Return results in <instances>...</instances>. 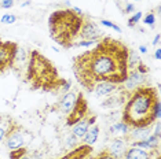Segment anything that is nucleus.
I'll return each mask as SVG.
<instances>
[{
    "label": "nucleus",
    "instance_id": "obj_10",
    "mask_svg": "<svg viewBox=\"0 0 161 159\" xmlns=\"http://www.w3.org/2000/svg\"><path fill=\"white\" fill-rule=\"evenodd\" d=\"M130 93L131 92L125 91L123 86H120L116 92H113L109 96H106V99L101 103V107H103V108H117L120 106H124L125 102H127V99H128V96H130Z\"/></svg>",
    "mask_w": 161,
    "mask_h": 159
},
{
    "label": "nucleus",
    "instance_id": "obj_27",
    "mask_svg": "<svg viewBox=\"0 0 161 159\" xmlns=\"http://www.w3.org/2000/svg\"><path fill=\"white\" fill-rule=\"evenodd\" d=\"M97 44V41H88V40H80V41H76L73 47H91Z\"/></svg>",
    "mask_w": 161,
    "mask_h": 159
},
{
    "label": "nucleus",
    "instance_id": "obj_20",
    "mask_svg": "<svg viewBox=\"0 0 161 159\" xmlns=\"http://www.w3.org/2000/svg\"><path fill=\"white\" fill-rule=\"evenodd\" d=\"M142 60L141 58L138 56V54L134 51V49H130L128 51V70H132L138 66V64H141Z\"/></svg>",
    "mask_w": 161,
    "mask_h": 159
},
{
    "label": "nucleus",
    "instance_id": "obj_15",
    "mask_svg": "<svg viewBox=\"0 0 161 159\" xmlns=\"http://www.w3.org/2000/svg\"><path fill=\"white\" fill-rule=\"evenodd\" d=\"M91 154H92V147L84 144V146L75 147L72 151H69L65 156H62L59 159H86V158H88Z\"/></svg>",
    "mask_w": 161,
    "mask_h": 159
},
{
    "label": "nucleus",
    "instance_id": "obj_2",
    "mask_svg": "<svg viewBox=\"0 0 161 159\" xmlns=\"http://www.w3.org/2000/svg\"><path fill=\"white\" fill-rule=\"evenodd\" d=\"M161 117L158 92L152 85L132 91L124 104L121 121L130 128L153 126Z\"/></svg>",
    "mask_w": 161,
    "mask_h": 159
},
{
    "label": "nucleus",
    "instance_id": "obj_4",
    "mask_svg": "<svg viewBox=\"0 0 161 159\" xmlns=\"http://www.w3.org/2000/svg\"><path fill=\"white\" fill-rule=\"evenodd\" d=\"M84 15H77L70 10H58L48 18V30L54 41L65 48H70L79 38Z\"/></svg>",
    "mask_w": 161,
    "mask_h": 159
},
{
    "label": "nucleus",
    "instance_id": "obj_5",
    "mask_svg": "<svg viewBox=\"0 0 161 159\" xmlns=\"http://www.w3.org/2000/svg\"><path fill=\"white\" fill-rule=\"evenodd\" d=\"M17 47V43L0 38V73L6 71L7 69H13Z\"/></svg>",
    "mask_w": 161,
    "mask_h": 159
},
{
    "label": "nucleus",
    "instance_id": "obj_30",
    "mask_svg": "<svg viewBox=\"0 0 161 159\" xmlns=\"http://www.w3.org/2000/svg\"><path fill=\"white\" fill-rule=\"evenodd\" d=\"M76 140H77V137H76V136L72 133V135L69 136L68 141H66V143H68V147H75V146H76Z\"/></svg>",
    "mask_w": 161,
    "mask_h": 159
},
{
    "label": "nucleus",
    "instance_id": "obj_24",
    "mask_svg": "<svg viewBox=\"0 0 161 159\" xmlns=\"http://www.w3.org/2000/svg\"><path fill=\"white\" fill-rule=\"evenodd\" d=\"M142 13L141 11H136V13H134V15L132 17H130V19H128V26H131V28H134L135 25H136L139 21L142 19Z\"/></svg>",
    "mask_w": 161,
    "mask_h": 159
},
{
    "label": "nucleus",
    "instance_id": "obj_38",
    "mask_svg": "<svg viewBox=\"0 0 161 159\" xmlns=\"http://www.w3.org/2000/svg\"><path fill=\"white\" fill-rule=\"evenodd\" d=\"M136 2H139V0H136Z\"/></svg>",
    "mask_w": 161,
    "mask_h": 159
},
{
    "label": "nucleus",
    "instance_id": "obj_18",
    "mask_svg": "<svg viewBox=\"0 0 161 159\" xmlns=\"http://www.w3.org/2000/svg\"><path fill=\"white\" fill-rule=\"evenodd\" d=\"M130 126L127 124H124L123 121H117V122H113L110 125V128H109V132L112 133V135H121V136H125L128 135V132H130Z\"/></svg>",
    "mask_w": 161,
    "mask_h": 159
},
{
    "label": "nucleus",
    "instance_id": "obj_31",
    "mask_svg": "<svg viewBox=\"0 0 161 159\" xmlns=\"http://www.w3.org/2000/svg\"><path fill=\"white\" fill-rule=\"evenodd\" d=\"M134 11H135V6L134 4H127L125 8L123 10L124 14H131V13H134Z\"/></svg>",
    "mask_w": 161,
    "mask_h": 159
},
{
    "label": "nucleus",
    "instance_id": "obj_19",
    "mask_svg": "<svg viewBox=\"0 0 161 159\" xmlns=\"http://www.w3.org/2000/svg\"><path fill=\"white\" fill-rule=\"evenodd\" d=\"M28 59H29V55L26 54V51H25L22 47L18 45L17 47V52H15V58H14V66L13 67H15L17 64H21V63L26 62Z\"/></svg>",
    "mask_w": 161,
    "mask_h": 159
},
{
    "label": "nucleus",
    "instance_id": "obj_17",
    "mask_svg": "<svg viewBox=\"0 0 161 159\" xmlns=\"http://www.w3.org/2000/svg\"><path fill=\"white\" fill-rule=\"evenodd\" d=\"M98 136H99V126H98L97 124H94V125L90 126V129L87 131L86 135H84L83 141H84V144H87V146L92 147V144L97 143Z\"/></svg>",
    "mask_w": 161,
    "mask_h": 159
},
{
    "label": "nucleus",
    "instance_id": "obj_28",
    "mask_svg": "<svg viewBox=\"0 0 161 159\" xmlns=\"http://www.w3.org/2000/svg\"><path fill=\"white\" fill-rule=\"evenodd\" d=\"M14 3H15L14 0H2V2H0V8H4V10L13 8Z\"/></svg>",
    "mask_w": 161,
    "mask_h": 159
},
{
    "label": "nucleus",
    "instance_id": "obj_37",
    "mask_svg": "<svg viewBox=\"0 0 161 159\" xmlns=\"http://www.w3.org/2000/svg\"><path fill=\"white\" fill-rule=\"evenodd\" d=\"M29 4H31V2H25L24 4H22V7H26V6H29Z\"/></svg>",
    "mask_w": 161,
    "mask_h": 159
},
{
    "label": "nucleus",
    "instance_id": "obj_33",
    "mask_svg": "<svg viewBox=\"0 0 161 159\" xmlns=\"http://www.w3.org/2000/svg\"><path fill=\"white\" fill-rule=\"evenodd\" d=\"M160 44V34H156V37H154V40H153V45H158Z\"/></svg>",
    "mask_w": 161,
    "mask_h": 159
},
{
    "label": "nucleus",
    "instance_id": "obj_26",
    "mask_svg": "<svg viewBox=\"0 0 161 159\" xmlns=\"http://www.w3.org/2000/svg\"><path fill=\"white\" fill-rule=\"evenodd\" d=\"M154 22H156V15L153 13H149L147 15L143 18V23L147 25V26H154Z\"/></svg>",
    "mask_w": 161,
    "mask_h": 159
},
{
    "label": "nucleus",
    "instance_id": "obj_21",
    "mask_svg": "<svg viewBox=\"0 0 161 159\" xmlns=\"http://www.w3.org/2000/svg\"><path fill=\"white\" fill-rule=\"evenodd\" d=\"M3 117H0V143L4 140V137H6V133L7 131H8V128H10V125L13 124V122H10V119H7L6 122H3Z\"/></svg>",
    "mask_w": 161,
    "mask_h": 159
},
{
    "label": "nucleus",
    "instance_id": "obj_34",
    "mask_svg": "<svg viewBox=\"0 0 161 159\" xmlns=\"http://www.w3.org/2000/svg\"><path fill=\"white\" fill-rule=\"evenodd\" d=\"M154 56H156V59L158 60V59H161V49L160 48H157L156 49V52H154Z\"/></svg>",
    "mask_w": 161,
    "mask_h": 159
},
{
    "label": "nucleus",
    "instance_id": "obj_9",
    "mask_svg": "<svg viewBox=\"0 0 161 159\" xmlns=\"http://www.w3.org/2000/svg\"><path fill=\"white\" fill-rule=\"evenodd\" d=\"M147 75L139 73L136 69H132V70H128L127 78L125 81L121 84V86L125 91L132 92L136 88H141V86H147Z\"/></svg>",
    "mask_w": 161,
    "mask_h": 159
},
{
    "label": "nucleus",
    "instance_id": "obj_13",
    "mask_svg": "<svg viewBox=\"0 0 161 159\" xmlns=\"http://www.w3.org/2000/svg\"><path fill=\"white\" fill-rule=\"evenodd\" d=\"M95 122H97V117L95 115H87L86 118H83L81 121H79L77 124L73 126V135L77 139H83L87 131L90 129V126L94 125Z\"/></svg>",
    "mask_w": 161,
    "mask_h": 159
},
{
    "label": "nucleus",
    "instance_id": "obj_1",
    "mask_svg": "<svg viewBox=\"0 0 161 159\" xmlns=\"http://www.w3.org/2000/svg\"><path fill=\"white\" fill-rule=\"evenodd\" d=\"M128 51L130 48L119 40L102 37L95 48L73 59L72 69L77 82L88 92L103 81L121 85L128 74Z\"/></svg>",
    "mask_w": 161,
    "mask_h": 159
},
{
    "label": "nucleus",
    "instance_id": "obj_29",
    "mask_svg": "<svg viewBox=\"0 0 161 159\" xmlns=\"http://www.w3.org/2000/svg\"><path fill=\"white\" fill-rule=\"evenodd\" d=\"M70 86H72V82L69 80H62V84L59 86V89H62L64 92H68L70 91Z\"/></svg>",
    "mask_w": 161,
    "mask_h": 159
},
{
    "label": "nucleus",
    "instance_id": "obj_22",
    "mask_svg": "<svg viewBox=\"0 0 161 159\" xmlns=\"http://www.w3.org/2000/svg\"><path fill=\"white\" fill-rule=\"evenodd\" d=\"M28 154V148L26 147H21L18 150H13L10 151V159H21L24 155Z\"/></svg>",
    "mask_w": 161,
    "mask_h": 159
},
{
    "label": "nucleus",
    "instance_id": "obj_36",
    "mask_svg": "<svg viewBox=\"0 0 161 159\" xmlns=\"http://www.w3.org/2000/svg\"><path fill=\"white\" fill-rule=\"evenodd\" d=\"M21 159H31V156H29V155L26 154V155H24V156H22V158H21Z\"/></svg>",
    "mask_w": 161,
    "mask_h": 159
},
{
    "label": "nucleus",
    "instance_id": "obj_16",
    "mask_svg": "<svg viewBox=\"0 0 161 159\" xmlns=\"http://www.w3.org/2000/svg\"><path fill=\"white\" fill-rule=\"evenodd\" d=\"M130 147H138V148H142V150H160V139L152 133L147 139L131 143Z\"/></svg>",
    "mask_w": 161,
    "mask_h": 159
},
{
    "label": "nucleus",
    "instance_id": "obj_11",
    "mask_svg": "<svg viewBox=\"0 0 161 159\" xmlns=\"http://www.w3.org/2000/svg\"><path fill=\"white\" fill-rule=\"evenodd\" d=\"M128 144H130V141H128L124 136L123 137H117V139H114L110 143V146H109L108 148H105V150L108 151V152L110 154L113 158L120 159L124 155V152L127 151V148L130 147Z\"/></svg>",
    "mask_w": 161,
    "mask_h": 159
},
{
    "label": "nucleus",
    "instance_id": "obj_6",
    "mask_svg": "<svg viewBox=\"0 0 161 159\" xmlns=\"http://www.w3.org/2000/svg\"><path fill=\"white\" fill-rule=\"evenodd\" d=\"M88 115V104H87L86 99H84L83 93L79 92L77 102H76L73 110L69 114H66V125L68 126H75L79 121L86 118Z\"/></svg>",
    "mask_w": 161,
    "mask_h": 159
},
{
    "label": "nucleus",
    "instance_id": "obj_23",
    "mask_svg": "<svg viewBox=\"0 0 161 159\" xmlns=\"http://www.w3.org/2000/svg\"><path fill=\"white\" fill-rule=\"evenodd\" d=\"M0 22L3 25H13L17 22V15H14V14H4L0 18Z\"/></svg>",
    "mask_w": 161,
    "mask_h": 159
},
{
    "label": "nucleus",
    "instance_id": "obj_7",
    "mask_svg": "<svg viewBox=\"0 0 161 159\" xmlns=\"http://www.w3.org/2000/svg\"><path fill=\"white\" fill-rule=\"evenodd\" d=\"M6 146L8 148L10 151L13 150H18V148L24 147V135H22V129H21L19 125H17L15 122H13L11 125H10L8 131L6 133Z\"/></svg>",
    "mask_w": 161,
    "mask_h": 159
},
{
    "label": "nucleus",
    "instance_id": "obj_3",
    "mask_svg": "<svg viewBox=\"0 0 161 159\" xmlns=\"http://www.w3.org/2000/svg\"><path fill=\"white\" fill-rule=\"evenodd\" d=\"M26 81L32 89H43L47 92L59 89L62 84V80L58 75V70L54 63L36 49L31 52L28 59Z\"/></svg>",
    "mask_w": 161,
    "mask_h": 159
},
{
    "label": "nucleus",
    "instance_id": "obj_12",
    "mask_svg": "<svg viewBox=\"0 0 161 159\" xmlns=\"http://www.w3.org/2000/svg\"><path fill=\"white\" fill-rule=\"evenodd\" d=\"M77 96H79L77 92H68V93H65V95L62 96V99L57 104V110L59 111V113L69 114L73 110L76 102H77Z\"/></svg>",
    "mask_w": 161,
    "mask_h": 159
},
{
    "label": "nucleus",
    "instance_id": "obj_35",
    "mask_svg": "<svg viewBox=\"0 0 161 159\" xmlns=\"http://www.w3.org/2000/svg\"><path fill=\"white\" fill-rule=\"evenodd\" d=\"M139 51H141L142 54H147V48H146L145 45H141L139 47Z\"/></svg>",
    "mask_w": 161,
    "mask_h": 159
},
{
    "label": "nucleus",
    "instance_id": "obj_8",
    "mask_svg": "<svg viewBox=\"0 0 161 159\" xmlns=\"http://www.w3.org/2000/svg\"><path fill=\"white\" fill-rule=\"evenodd\" d=\"M102 36H103V33H102L99 25L92 22L91 19H86L84 18L81 29H80V33H79V38L88 40V41H99Z\"/></svg>",
    "mask_w": 161,
    "mask_h": 159
},
{
    "label": "nucleus",
    "instance_id": "obj_25",
    "mask_svg": "<svg viewBox=\"0 0 161 159\" xmlns=\"http://www.w3.org/2000/svg\"><path fill=\"white\" fill-rule=\"evenodd\" d=\"M101 25H103V26H106V28H110V29H113L114 32H117V33H121V28L119 26V25H116V23H113L112 21H108V19H101Z\"/></svg>",
    "mask_w": 161,
    "mask_h": 159
},
{
    "label": "nucleus",
    "instance_id": "obj_14",
    "mask_svg": "<svg viewBox=\"0 0 161 159\" xmlns=\"http://www.w3.org/2000/svg\"><path fill=\"white\" fill-rule=\"evenodd\" d=\"M120 86L121 85L113 84V82H109V81H103V82H99V84L95 85L91 92H92L97 97H103V96H109L110 93L116 92Z\"/></svg>",
    "mask_w": 161,
    "mask_h": 159
},
{
    "label": "nucleus",
    "instance_id": "obj_32",
    "mask_svg": "<svg viewBox=\"0 0 161 159\" xmlns=\"http://www.w3.org/2000/svg\"><path fill=\"white\" fill-rule=\"evenodd\" d=\"M72 11L75 13V14H77V15H83V11L79 8V7H73V8H72Z\"/></svg>",
    "mask_w": 161,
    "mask_h": 159
}]
</instances>
